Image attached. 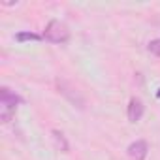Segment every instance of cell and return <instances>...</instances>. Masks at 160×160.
<instances>
[{
	"mask_svg": "<svg viewBox=\"0 0 160 160\" xmlns=\"http://www.w3.org/2000/svg\"><path fill=\"white\" fill-rule=\"evenodd\" d=\"M55 85H57V91H58V94H62L73 108H77V109H85L87 108V98L83 96V92L79 91L73 83H70L68 79H64V77H57L55 79Z\"/></svg>",
	"mask_w": 160,
	"mask_h": 160,
	"instance_id": "6da1fadb",
	"label": "cell"
},
{
	"mask_svg": "<svg viewBox=\"0 0 160 160\" xmlns=\"http://www.w3.org/2000/svg\"><path fill=\"white\" fill-rule=\"evenodd\" d=\"M43 40H47L49 43H66L70 40V30L64 23L60 21H49V25L43 30Z\"/></svg>",
	"mask_w": 160,
	"mask_h": 160,
	"instance_id": "7a4b0ae2",
	"label": "cell"
},
{
	"mask_svg": "<svg viewBox=\"0 0 160 160\" xmlns=\"http://www.w3.org/2000/svg\"><path fill=\"white\" fill-rule=\"evenodd\" d=\"M128 158L130 160H145L147 152H149V145L145 139H136L134 143L128 145Z\"/></svg>",
	"mask_w": 160,
	"mask_h": 160,
	"instance_id": "3957f363",
	"label": "cell"
},
{
	"mask_svg": "<svg viewBox=\"0 0 160 160\" xmlns=\"http://www.w3.org/2000/svg\"><path fill=\"white\" fill-rule=\"evenodd\" d=\"M143 113H145V106H143V102H141L139 98H136V96L130 98V102H128V111H126L128 121H130V122H138V121H141Z\"/></svg>",
	"mask_w": 160,
	"mask_h": 160,
	"instance_id": "277c9868",
	"label": "cell"
},
{
	"mask_svg": "<svg viewBox=\"0 0 160 160\" xmlns=\"http://www.w3.org/2000/svg\"><path fill=\"white\" fill-rule=\"evenodd\" d=\"M51 138H53V143H55L57 151H60V152H68V151H70L68 139L64 138V134H62L60 130H51Z\"/></svg>",
	"mask_w": 160,
	"mask_h": 160,
	"instance_id": "5b68a950",
	"label": "cell"
},
{
	"mask_svg": "<svg viewBox=\"0 0 160 160\" xmlns=\"http://www.w3.org/2000/svg\"><path fill=\"white\" fill-rule=\"evenodd\" d=\"M0 102H2V104H12V106H17V104L21 102V98H19L15 92H12L8 87H2V89H0Z\"/></svg>",
	"mask_w": 160,
	"mask_h": 160,
	"instance_id": "8992f818",
	"label": "cell"
},
{
	"mask_svg": "<svg viewBox=\"0 0 160 160\" xmlns=\"http://www.w3.org/2000/svg\"><path fill=\"white\" fill-rule=\"evenodd\" d=\"M0 104H2V102H0ZM15 108L17 106H12V104H2V106H0V121H2L4 124H8L15 117Z\"/></svg>",
	"mask_w": 160,
	"mask_h": 160,
	"instance_id": "52a82bcc",
	"label": "cell"
},
{
	"mask_svg": "<svg viewBox=\"0 0 160 160\" xmlns=\"http://www.w3.org/2000/svg\"><path fill=\"white\" fill-rule=\"evenodd\" d=\"M43 36H38V34H34V32H19L17 36H15V40L17 42H40Z\"/></svg>",
	"mask_w": 160,
	"mask_h": 160,
	"instance_id": "ba28073f",
	"label": "cell"
},
{
	"mask_svg": "<svg viewBox=\"0 0 160 160\" xmlns=\"http://www.w3.org/2000/svg\"><path fill=\"white\" fill-rule=\"evenodd\" d=\"M147 49H149V53H152L154 57L160 58V40H152V42H149Z\"/></svg>",
	"mask_w": 160,
	"mask_h": 160,
	"instance_id": "9c48e42d",
	"label": "cell"
},
{
	"mask_svg": "<svg viewBox=\"0 0 160 160\" xmlns=\"http://www.w3.org/2000/svg\"><path fill=\"white\" fill-rule=\"evenodd\" d=\"M156 96H158V98H160V89H158V94H156Z\"/></svg>",
	"mask_w": 160,
	"mask_h": 160,
	"instance_id": "30bf717a",
	"label": "cell"
}]
</instances>
